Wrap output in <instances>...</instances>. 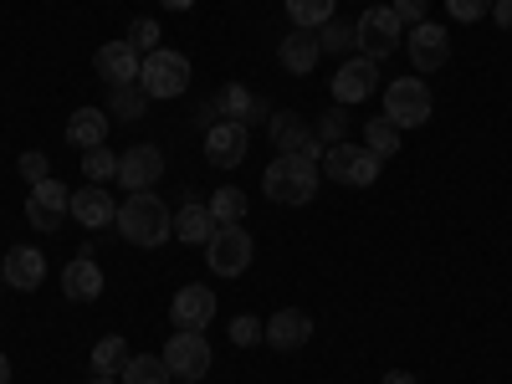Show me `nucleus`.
Instances as JSON below:
<instances>
[{
    "label": "nucleus",
    "mask_w": 512,
    "mask_h": 384,
    "mask_svg": "<svg viewBox=\"0 0 512 384\" xmlns=\"http://www.w3.org/2000/svg\"><path fill=\"white\" fill-rule=\"evenodd\" d=\"M0 384H11V359L0 354Z\"/></svg>",
    "instance_id": "nucleus-42"
},
{
    "label": "nucleus",
    "mask_w": 512,
    "mask_h": 384,
    "mask_svg": "<svg viewBox=\"0 0 512 384\" xmlns=\"http://www.w3.org/2000/svg\"><path fill=\"white\" fill-rule=\"evenodd\" d=\"M128 359H134V354H128V344H123L118 333H108V338H98V344H93V374L98 379H118Z\"/></svg>",
    "instance_id": "nucleus-25"
},
{
    "label": "nucleus",
    "mask_w": 512,
    "mask_h": 384,
    "mask_svg": "<svg viewBox=\"0 0 512 384\" xmlns=\"http://www.w3.org/2000/svg\"><path fill=\"white\" fill-rule=\"evenodd\" d=\"M256 262V241L251 231L236 221V226H216V236L205 241V267L216 277H246V267Z\"/></svg>",
    "instance_id": "nucleus-3"
},
{
    "label": "nucleus",
    "mask_w": 512,
    "mask_h": 384,
    "mask_svg": "<svg viewBox=\"0 0 512 384\" xmlns=\"http://www.w3.org/2000/svg\"><path fill=\"white\" fill-rule=\"evenodd\" d=\"M128 47H134L139 57H149V52H159V21H149V16H139L134 26H128Z\"/></svg>",
    "instance_id": "nucleus-34"
},
{
    "label": "nucleus",
    "mask_w": 512,
    "mask_h": 384,
    "mask_svg": "<svg viewBox=\"0 0 512 384\" xmlns=\"http://www.w3.org/2000/svg\"><path fill=\"white\" fill-rule=\"evenodd\" d=\"M0 272H6V287H16V292H36L41 277H47V256H41L36 246H11V256L0 262Z\"/></svg>",
    "instance_id": "nucleus-20"
},
{
    "label": "nucleus",
    "mask_w": 512,
    "mask_h": 384,
    "mask_svg": "<svg viewBox=\"0 0 512 384\" xmlns=\"http://www.w3.org/2000/svg\"><path fill=\"white\" fill-rule=\"evenodd\" d=\"M246 139H251V128L246 123H231V118H216L205 128V159L216 164V169H236L246 159Z\"/></svg>",
    "instance_id": "nucleus-10"
},
{
    "label": "nucleus",
    "mask_w": 512,
    "mask_h": 384,
    "mask_svg": "<svg viewBox=\"0 0 512 384\" xmlns=\"http://www.w3.org/2000/svg\"><path fill=\"white\" fill-rule=\"evenodd\" d=\"M139 88L149 98H180L190 88V57L185 52H169V47L149 52L144 67H139Z\"/></svg>",
    "instance_id": "nucleus-5"
},
{
    "label": "nucleus",
    "mask_w": 512,
    "mask_h": 384,
    "mask_svg": "<svg viewBox=\"0 0 512 384\" xmlns=\"http://www.w3.org/2000/svg\"><path fill=\"white\" fill-rule=\"evenodd\" d=\"M67 216H72V190H67L62 180L31 185V195H26V221H31L36 231H57Z\"/></svg>",
    "instance_id": "nucleus-9"
},
{
    "label": "nucleus",
    "mask_w": 512,
    "mask_h": 384,
    "mask_svg": "<svg viewBox=\"0 0 512 384\" xmlns=\"http://www.w3.org/2000/svg\"><path fill=\"white\" fill-rule=\"evenodd\" d=\"M67 144L72 149H103L108 144V113L103 108H77L72 118H67Z\"/></svg>",
    "instance_id": "nucleus-22"
},
{
    "label": "nucleus",
    "mask_w": 512,
    "mask_h": 384,
    "mask_svg": "<svg viewBox=\"0 0 512 384\" xmlns=\"http://www.w3.org/2000/svg\"><path fill=\"white\" fill-rule=\"evenodd\" d=\"M379 154H369L364 144H328L323 149V175L333 180V185H354V190H369L374 180H379Z\"/></svg>",
    "instance_id": "nucleus-4"
},
{
    "label": "nucleus",
    "mask_w": 512,
    "mask_h": 384,
    "mask_svg": "<svg viewBox=\"0 0 512 384\" xmlns=\"http://www.w3.org/2000/svg\"><path fill=\"white\" fill-rule=\"evenodd\" d=\"M256 338H262V323H256L251 313H241V318H231V344L236 349H251Z\"/></svg>",
    "instance_id": "nucleus-35"
},
{
    "label": "nucleus",
    "mask_w": 512,
    "mask_h": 384,
    "mask_svg": "<svg viewBox=\"0 0 512 384\" xmlns=\"http://www.w3.org/2000/svg\"><path fill=\"white\" fill-rule=\"evenodd\" d=\"M318 57H323L318 31H303V26H292V31L282 36V47H277V62H282V72H292V77H308V72L318 67Z\"/></svg>",
    "instance_id": "nucleus-17"
},
{
    "label": "nucleus",
    "mask_w": 512,
    "mask_h": 384,
    "mask_svg": "<svg viewBox=\"0 0 512 384\" xmlns=\"http://www.w3.org/2000/svg\"><path fill=\"white\" fill-rule=\"evenodd\" d=\"M313 139H318L323 149H328V144H344V139H349V113H338V108L323 113V118L313 123Z\"/></svg>",
    "instance_id": "nucleus-33"
},
{
    "label": "nucleus",
    "mask_w": 512,
    "mask_h": 384,
    "mask_svg": "<svg viewBox=\"0 0 512 384\" xmlns=\"http://www.w3.org/2000/svg\"><path fill=\"white\" fill-rule=\"evenodd\" d=\"M446 11L456 21H482V16H492V0H446Z\"/></svg>",
    "instance_id": "nucleus-37"
},
{
    "label": "nucleus",
    "mask_w": 512,
    "mask_h": 384,
    "mask_svg": "<svg viewBox=\"0 0 512 384\" xmlns=\"http://www.w3.org/2000/svg\"><path fill=\"white\" fill-rule=\"evenodd\" d=\"M410 62H415V72H441L451 62V31L436 21H420L410 31Z\"/></svg>",
    "instance_id": "nucleus-14"
},
{
    "label": "nucleus",
    "mask_w": 512,
    "mask_h": 384,
    "mask_svg": "<svg viewBox=\"0 0 512 384\" xmlns=\"http://www.w3.org/2000/svg\"><path fill=\"white\" fill-rule=\"evenodd\" d=\"M159 6H164V11H190L195 0H159Z\"/></svg>",
    "instance_id": "nucleus-41"
},
{
    "label": "nucleus",
    "mask_w": 512,
    "mask_h": 384,
    "mask_svg": "<svg viewBox=\"0 0 512 384\" xmlns=\"http://www.w3.org/2000/svg\"><path fill=\"white\" fill-rule=\"evenodd\" d=\"M200 113H205L210 123H216V113H221V118H231V123H246V128H251L256 118H267V103L256 98L251 88H241V82H226V88H221L216 98H210Z\"/></svg>",
    "instance_id": "nucleus-13"
},
{
    "label": "nucleus",
    "mask_w": 512,
    "mask_h": 384,
    "mask_svg": "<svg viewBox=\"0 0 512 384\" xmlns=\"http://www.w3.org/2000/svg\"><path fill=\"white\" fill-rule=\"evenodd\" d=\"M0 287H6V272H0Z\"/></svg>",
    "instance_id": "nucleus-44"
},
{
    "label": "nucleus",
    "mask_w": 512,
    "mask_h": 384,
    "mask_svg": "<svg viewBox=\"0 0 512 384\" xmlns=\"http://www.w3.org/2000/svg\"><path fill=\"white\" fill-rule=\"evenodd\" d=\"M159 359H164L169 374L185 379V384H195V379L210 374V344H205V333H190V328H175V338L164 344Z\"/></svg>",
    "instance_id": "nucleus-8"
},
{
    "label": "nucleus",
    "mask_w": 512,
    "mask_h": 384,
    "mask_svg": "<svg viewBox=\"0 0 512 384\" xmlns=\"http://www.w3.org/2000/svg\"><path fill=\"white\" fill-rule=\"evenodd\" d=\"M318 47H323V52H333V57H338V52H354V47H359L354 21H338V16H333V21H323V26H318Z\"/></svg>",
    "instance_id": "nucleus-29"
},
{
    "label": "nucleus",
    "mask_w": 512,
    "mask_h": 384,
    "mask_svg": "<svg viewBox=\"0 0 512 384\" xmlns=\"http://www.w3.org/2000/svg\"><path fill=\"white\" fill-rule=\"evenodd\" d=\"M164 379H169V369L159 354H134L123 364V384H164Z\"/></svg>",
    "instance_id": "nucleus-28"
},
{
    "label": "nucleus",
    "mask_w": 512,
    "mask_h": 384,
    "mask_svg": "<svg viewBox=\"0 0 512 384\" xmlns=\"http://www.w3.org/2000/svg\"><path fill=\"white\" fill-rule=\"evenodd\" d=\"M169 318H175V328H190V333H205V323L216 318V292L190 282L175 292V303H169Z\"/></svg>",
    "instance_id": "nucleus-15"
},
{
    "label": "nucleus",
    "mask_w": 512,
    "mask_h": 384,
    "mask_svg": "<svg viewBox=\"0 0 512 384\" xmlns=\"http://www.w3.org/2000/svg\"><path fill=\"white\" fill-rule=\"evenodd\" d=\"M395 16L410 21V26H420L425 21V0H395Z\"/></svg>",
    "instance_id": "nucleus-38"
},
{
    "label": "nucleus",
    "mask_w": 512,
    "mask_h": 384,
    "mask_svg": "<svg viewBox=\"0 0 512 384\" xmlns=\"http://www.w3.org/2000/svg\"><path fill=\"white\" fill-rule=\"evenodd\" d=\"M139 67H144V57L128 47V41H108V47H98V77L108 82V88L139 82Z\"/></svg>",
    "instance_id": "nucleus-18"
},
{
    "label": "nucleus",
    "mask_w": 512,
    "mask_h": 384,
    "mask_svg": "<svg viewBox=\"0 0 512 384\" xmlns=\"http://www.w3.org/2000/svg\"><path fill=\"white\" fill-rule=\"evenodd\" d=\"M318 164L313 159H297V154H277L272 164H267V175H262V190H267V200H277V205H308L313 195H318Z\"/></svg>",
    "instance_id": "nucleus-2"
},
{
    "label": "nucleus",
    "mask_w": 512,
    "mask_h": 384,
    "mask_svg": "<svg viewBox=\"0 0 512 384\" xmlns=\"http://www.w3.org/2000/svg\"><path fill=\"white\" fill-rule=\"evenodd\" d=\"M384 118L395 128H420L431 118V88H425L420 77H395L390 88H384Z\"/></svg>",
    "instance_id": "nucleus-7"
},
{
    "label": "nucleus",
    "mask_w": 512,
    "mask_h": 384,
    "mask_svg": "<svg viewBox=\"0 0 512 384\" xmlns=\"http://www.w3.org/2000/svg\"><path fill=\"white\" fill-rule=\"evenodd\" d=\"M21 175H26L31 185L52 180V164H47V154H41V149H26V154H21Z\"/></svg>",
    "instance_id": "nucleus-36"
},
{
    "label": "nucleus",
    "mask_w": 512,
    "mask_h": 384,
    "mask_svg": "<svg viewBox=\"0 0 512 384\" xmlns=\"http://www.w3.org/2000/svg\"><path fill=\"white\" fill-rule=\"evenodd\" d=\"M108 108H113L118 118H128V123H134V118H144V113H149V93L139 88V82H128V88H113Z\"/></svg>",
    "instance_id": "nucleus-30"
},
{
    "label": "nucleus",
    "mask_w": 512,
    "mask_h": 384,
    "mask_svg": "<svg viewBox=\"0 0 512 384\" xmlns=\"http://www.w3.org/2000/svg\"><path fill=\"white\" fill-rule=\"evenodd\" d=\"M287 16H292V26L318 31L323 21H333V16H338V0H287Z\"/></svg>",
    "instance_id": "nucleus-26"
},
{
    "label": "nucleus",
    "mask_w": 512,
    "mask_h": 384,
    "mask_svg": "<svg viewBox=\"0 0 512 384\" xmlns=\"http://www.w3.org/2000/svg\"><path fill=\"white\" fill-rule=\"evenodd\" d=\"M82 175H88V185L118 180V154H108V149H88V154H82Z\"/></svg>",
    "instance_id": "nucleus-32"
},
{
    "label": "nucleus",
    "mask_w": 512,
    "mask_h": 384,
    "mask_svg": "<svg viewBox=\"0 0 512 384\" xmlns=\"http://www.w3.org/2000/svg\"><path fill=\"white\" fill-rule=\"evenodd\" d=\"M93 384H118V379H98V374H93Z\"/></svg>",
    "instance_id": "nucleus-43"
},
{
    "label": "nucleus",
    "mask_w": 512,
    "mask_h": 384,
    "mask_svg": "<svg viewBox=\"0 0 512 384\" xmlns=\"http://www.w3.org/2000/svg\"><path fill=\"white\" fill-rule=\"evenodd\" d=\"M159 175H164L159 144H134L128 154H118V185H123V190H154Z\"/></svg>",
    "instance_id": "nucleus-12"
},
{
    "label": "nucleus",
    "mask_w": 512,
    "mask_h": 384,
    "mask_svg": "<svg viewBox=\"0 0 512 384\" xmlns=\"http://www.w3.org/2000/svg\"><path fill=\"white\" fill-rule=\"evenodd\" d=\"M492 21H497V26H512V0H497V6H492Z\"/></svg>",
    "instance_id": "nucleus-39"
},
{
    "label": "nucleus",
    "mask_w": 512,
    "mask_h": 384,
    "mask_svg": "<svg viewBox=\"0 0 512 384\" xmlns=\"http://www.w3.org/2000/svg\"><path fill=\"white\" fill-rule=\"evenodd\" d=\"M379 384H415V374H405V369H395V374H384Z\"/></svg>",
    "instance_id": "nucleus-40"
},
{
    "label": "nucleus",
    "mask_w": 512,
    "mask_h": 384,
    "mask_svg": "<svg viewBox=\"0 0 512 384\" xmlns=\"http://www.w3.org/2000/svg\"><path fill=\"white\" fill-rule=\"evenodd\" d=\"M374 88H379V62H369V57H349L344 67L333 72V103L338 108L364 103Z\"/></svg>",
    "instance_id": "nucleus-11"
},
{
    "label": "nucleus",
    "mask_w": 512,
    "mask_h": 384,
    "mask_svg": "<svg viewBox=\"0 0 512 384\" xmlns=\"http://www.w3.org/2000/svg\"><path fill=\"white\" fill-rule=\"evenodd\" d=\"M400 16L395 6H369L359 21H354V36H359V57L369 62H384V57H395L400 52Z\"/></svg>",
    "instance_id": "nucleus-6"
},
{
    "label": "nucleus",
    "mask_w": 512,
    "mask_h": 384,
    "mask_svg": "<svg viewBox=\"0 0 512 384\" xmlns=\"http://www.w3.org/2000/svg\"><path fill=\"white\" fill-rule=\"evenodd\" d=\"M210 216H216V226H236V221L246 216V195H241L236 185L216 190V200H210Z\"/></svg>",
    "instance_id": "nucleus-31"
},
{
    "label": "nucleus",
    "mask_w": 512,
    "mask_h": 384,
    "mask_svg": "<svg viewBox=\"0 0 512 384\" xmlns=\"http://www.w3.org/2000/svg\"><path fill=\"white\" fill-rule=\"evenodd\" d=\"M272 144H277V154H303L313 144V128L297 113H272Z\"/></svg>",
    "instance_id": "nucleus-24"
},
{
    "label": "nucleus",
    "mask_w": 512,
    "mask_h": 384,
    "mask_svg": "<svg viewBox=\"0 0 512 384\" xmlns=\"http://www.w3.org/2000/svg\"><path fill=\"white\" fill-rule=\"evenodd\" d=\"M175 236H180V241H190V246H205L210 236H216V216H210V205H200V200L180 205V216H175Z\"/></svg>",
    "instance_id": "nucleus-23"
},
{
    "label": "nucleus",
    "mask_w": 512,
    "mask_h": 384,
    "mask_svg": "<svg viewBox=\"0 0 512 384\" xmlns=\"http://www.w3.org/2000/svg\"><path fill=\"white\" fill-rule=\"evenodd\" d=\"M72 216L88 231H103V226L118 221V200L103 185H82V190H72Z\"/></svg>",
    "instance_id": "nucleus-19"
},
{
    "label": "nucleus",
    "mask_w": 512,
    "mask_h": 384,
    "mask_svg": "<svg viewBox=\"0 0 512 384\" xmlns=\"http://www.w3.org/2000/svg\"><path fill=\"white\" fill-rule=\"evenodd\" d=\"M262 338H267L272 349L292 354V349H303L308 338H313V318H308L303 308H282V313H272V318L262 323Z\"/></svg>",
    "instance_id": "nucleus-16"
},
{
    "label": "nucleus",
    "mask_w": 512,
    "mask_h": 384,
    "mask_svg": "<svg viewBox=\"0 0 512 384\" xmlns=\"http://www.w3.org/2000/svg\"><path fill=\"white\" fill-rule=\"evenodd\" d=\"M62 292L72 297V303H93V297L103 292V272H98V262L88 251L72 256V262L62 267Z\"/></svg>",
    "instance_id": "nucleus-21"
},
{
    "label": "nucleus",
    "mask_w": 512,
    "mask_h": 384,
    "mask_svg": "<svg viewBox=\"0 0 512 384\" xmlns=\"http://www.w3.org/2000/svg\"><path fill=\"white\" fill-rule=\"evenodd\" d=\"M118 236H128L134 246H164L169 236H175V216H169V205L149 190H128L123 205H118Z\"/></svg>",
    "instance_id": "nucleus-1"
},
{
    "label": "nucleus",
    "mask_w": 512,
    "mask_h": 384,
    "mask_svg": "<svg viewBox=\"0 0 512 384\" xmlns=\"http://www.w3.org/2000/svg\"><path fill=\"white\" fill-rule=\"evenodd\" d=\"M400 134H405V128H395L390 118L379 113V118L364 128V149H369V154H379V159H390V154H400Z\"/></svg>",
    "instance_id": "nucleus-27"
}]
</instances>
